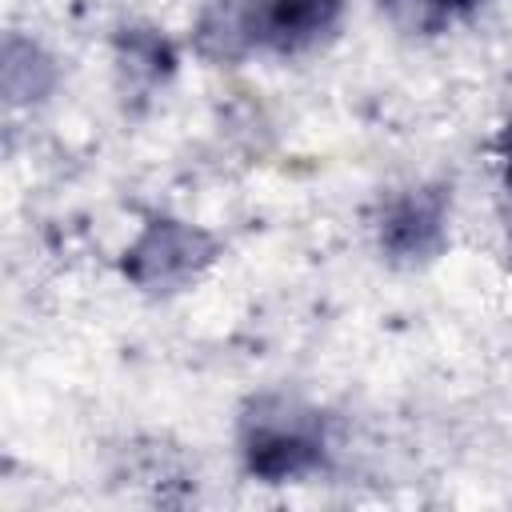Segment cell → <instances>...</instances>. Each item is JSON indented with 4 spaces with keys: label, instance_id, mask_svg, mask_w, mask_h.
Wrapping results in <instances>:
<instances>
[{
    "label": "cell",
    "instance_id": "obj_1",
    "mask_svg": "<svg viewBox=\"0 0 512 512\" xmlns=\"http://www.w3.org/2000/svg\"><path fill=\"white\" fill-rule=\"evenodd\" d=\"M340 20V0H236L224 4L220 40L264 52H300Z\"/></svg>",
    "mask_w": 512,
    "mask_h": 512
},
{
    "label": "cell",
    "instance_id": "obj_2",
    "mask_svg": "<svg viewBox=\"0 0 512 512\" xmlns=\"http://www.w3.org/2000/svg\"><path fill=\"white\" fill-rule=\"evenodd\" d=\"M244 452H248V468L256 476L288 480V476L308 472L320 460V440L296 416L288 420V408H280L276 416H260L248 424Z\"/></svg>",
    "mask_w": 512,
    "mask_h": 512
},
{
    "label": "cell",
    "instance_id": "obj_3",
    "mask_svg": "<svg viewBox=\"0 0 512 512\" xmlns=\"http://www.w3.org/2000/svg\"><path fill=\"white\" fill-rule=\"evenodd\" d=\"M440 200L436 196H416V200H404L392 216H388V224H384V240H388V248L392 252H400V256H420V252H428L432 244H436V236H440Z\"/></svg>",
    "mask_w": 512,
    "mask_h": 512
},
{
    "label": "cell",
    "instance_id": "obj_4",
    "mask_svg": "<svg viewBox=\"0 0 512 512\" xmlns=\"http://www.w3.org/2000/svg\"><path fill=\"white\" fill-rule=\"evenodd\" d=\"M412 4H424V8H436V12H464L480 0H412Z\"/></svg>",
    "mask_w": 512,
    "mask_h": 512
},
{
    "label": "cell",
    "instance_id": "obj_5",
    "mask_svg": "<svg viewBox=\"0 0 512 512\" xmlns=\"http://www.w3.org/2000/svg\"><path fill=\"white\" fill-rule=\"evenodd\" d=\"M504 184H508V192H512V124H508V132H504Z\"/></svg>",
    "mask_w": 512,
    "mask_h": 512
}]
</instances>
